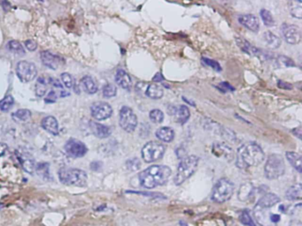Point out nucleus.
Returning a JSON list of instances; mask_svg holds the SVG:
<instances>
[{"mask_svg":"<svg viewBox=\"0 0 302 226\" xmlns=\"http://www.w3.org/2000/svg\"><path fill=\"white\" fill-rule=\"evenodd\" d=\"M263 42L271 49H276L281 45V39L271 31H267L263 34Z\"/></svg>","mask_w":302,"mask_h":226,"instance_id":"obj_26","label":"nucleus"},{"mask_svg":"<svg viewBox=\"0 0 302 226\" xmlns=\"http://www.w3.org/2000/svg\"><path fill=\"white\" fill-rule=\"evenodd\" d=\"M14 104V97L12 95H6L0 101V110L2 112H8Z\"/></svg>","mask_w":302,"mask_h":226,"instance_id":"obj_34","label":"nucleus"},{"mask_svg":"<svg viewBox=\"0 0 302 226\" xmlns=\"http://www.w3.org/2000/svg\"><path fill=\"white\" fill-rule=\"evenodd\" d=\"M25 45L27 47V50H30V51H34L37 48L36 42L33 41V40H27L25 42Z\"/></svg>","mask_w":302,"mask_h":226,"instance_id":"obj_44","label":"nucleus"},{"mask_svg":"<svg viewBox=\"0 0 302 226\" xmlns=\"http://www.w3.org/2000/svg\"><path fill=\"white\" fill-rule=\"evenodd\" d=\"M171 173V169L166 165H153L140 172L138 180L144 188L152 189L165 185Z\"/></svg>","mask_w":302,"mask_h":226,"instance_id":"obj_2","label":"nucleus"},{"mask_svg":"<svg viewBox=\"0 0 302 226\" xmlns=\"http://www.w3.org/2000/svg\"><path fill=\"white\" fill-rule=\"evenodd\" d=\"M264 152L262 148L255 142H247L239 147L237 152V166L246 170L255 167L263 162Z\"/></svg>","mask_w":302,"mask_h":226,"instance_id":"obj_1","label":"nucleus"},{"mask_svg":"<svg viewBox=\"0 0 302 226\" xmlns=\"http://www.w3.org/2000/svg\"><path fill=\"white\" fill-rule=\"evenodd\" d=\"M37 174L44 180H50L49 164L47 163H38L35 167Z\"/></svg>","mask_w":302,"mask_h":226,"instance_id":"obj_32","label":"nucleus"},{"mask_svg":"<svg viewBox=\"0 0 302 226\" xmlns=\"http://www.w3.org/2000/svg\"><path fill=\"white\" fill-rule=\"evenodd\" d=\"M8 49H9L12 52H14L15 54L18 55H24L25 54V50L23 48V45L21 43H19L18 41H11L8 44Z\"/></svg>","mask_w":302,"mask_h":226,"instance_id":"obj_35","label":"nucleus"},{"mask_svg":"<svg viewBox=\"0 0 302 226\" xmlns=\"http://www.w3.org/2000/svg\"><path fill=\"white\" fill-rule=\"evenodd\" d=\"M17 155H18L19 160H20L24 171L27 173H29V174H32L35 171L36 164H35V161H34V159L32 158L31 156L27 154V153H25V152H17Z\"/></svg>","mask_w":302,"mask_h":226,"instance_id":"obj_21","label":"nucleus"},{"mask_svg":"<svg viewBox=\"0 0 302 226\" xmlns=\"http://www.w3.org/2000/svg\"><path fill=\"white\" fill-rule=\"evenodd\" d=\"M239 22L244 27H247L249 30L257 32L260 28V23L256 16L253 14H241L239 16Z\"/></svg>","mask_w":302,"mask_h":226,"instance_id":"obj_16","label":"nucleus"},{"mask_svg":"<svg viewBox=\"0 0 302 226\" xmlns=\"http://www.w3.org/2000/svg\"><path fill=\"white\" fill-rule=\"evenodd\" d=\"M239 221L243 224L244 226H256L253 221L252 217L249 215L247 211H243L241 213V215L239 216Z\"/></svg>","mask_w":302,"mask_h":226,"instance_id":"obj_38","label":"nucleus"},{"mask_svg":"<svg viewBox=\"0 0 302 226\" xmlns=\"http://www.w3.org/2000/svg\"><path fill=\"white\" fill-rule=\"evenodd\" d=\"M201 61H202V63H203L204 65L208 66L209 68H213L215 71H217V72H221V66H220V64L217 62V61H215V60H213V59H208V58H205V57L201 59Z\"/></svg>","mask_w":302,"mask_h":226,"instance_id":"obj_40","label":"nucleus"},{"mask_svg":"<svg viewBox=\"0 0 302 226\" xmlns=\"http://www.w3.org/2000/svg\"><path fill=\"white\" fill-rule=\"evenodd\" d=\"M279 202V197L275 194H266L259 200L257 205H256V208L263 209V208H271L275 204L278 203Z\"/></svg>","mask_w":302,"mask_h":226,"instance_id":"obj_22","label":"nucleus"},{"mask_svg":"<svg viewBox=\"0 0 302 226\" xmlns=\"http://www.w3.org/2000/svg\"><path fill=\"white\" fill-rule=\"evenodd\" d=\"M58 96H59L58 93L56 91L54 90H52L48 93L47 96L45 97V102L46 103H55V101L58 99Z\"/></svg>","mask_w":302,"mask_h":226,"instance_id":"obj_42","label":"nucleus"},{"mask_svg":"<svg viewBox=\"0 0 302 226\" xmlns=\"http://www.w3.org/2000/svg\"><path fill=\"white\" fill-rule=\"evenodd\" d=\"M302 186L301 184H296L289 188L285 193V196L289 201H296L302 199Z\"/></svg>","mask_w":302,"mask_h":226,"instance_id":"obj_28","label":"nucleus"},{"mask_svg":"<svg viewBox=\"0 0 302 226\" xmlns=\"http://www.w3.org/2000/svg\"><path fill=\"white\" fill-rule=\"evenodd\" d=\"M115 82L123 90H130L132 86L131 76L122 69H119L115 73Z\"/></svg>","mask_w":302,"mask_h":226,"instance_id":"obj_23","label":"nucleus"},{"mask_svg":"<svg viewBox=\"0 0 302 226\" xmlns=\"http://www.w3.org/2000/svg\"><path fill=\"white\" fill-rule=\"evenodd\" d=\"M163 80H164V78H163V74L161 72L156 73V75L154 77V82H163Z\"/></svg>","mask_w":302,"mask_h":226,"instance_id":"obj_48","label":"nucleus"},{"mask_svg":"<svg viewBox=\"0 0 302 226\" xmlns=\"http://www.w3.org/2000/svg\"><path fill=\"white\" fill-rule=\"evenodd\" d=\"M149 117L153 122L160 124V123L163 122V119H164V113L161 110L155 109V110H153V111L150 112Z\"/></svg>","mask_w":302,"mask_h":226,"instance_id":"obj_36","label":"nucleus"},{"mask_svg":"<svg viewBox=\"0 0 302 226\" xmlns=\"http://www.w3.org/2000/svg\"><path fill=\"white\" fill-rule=\"evenodd\" d=\"M261 17H262V22L264 23V25L267 27H272V26L275 25V20L273 18L272 14L269 10H261Z\"/></svg>","mask_w":302,"mask_h":226,"instance_id":"obj_33","label":"nucleus"},{"mask_svg":"<svg viewBox=\"0 0 302 226\" xmlns=\"http://www.w3.org/2000/svg\"><path fill=\"white\" fill-rule=\"evenodd\" d=\"M286 158L295 170L302 172V157L295 152H286Z\"/></svg>","mask_w":302,"mask_h":226,"instance_id":"obj_29","label":"nucleus"},{"mask_svg":"<svg viewBox=\"0 0 302 226\" xmlns=\"http://www.w3.org/2000/svg\"><path fill=\"white\" fill-rule=\"evenodd\" d=\"M16 74L23 82H32L37 74V68L35 64L26 60L20 61L16 66Z\"/></svg>","mask_w":302,"mask_h":226,"instance_id":"obj_9","label":"nucleus"},{"mask_svg":"<svg viewBox=\"0 0 302 226\" xmlns=\"http://www.w3.org/2000/svg\"><path fill=\"white\" fill-rule=\"evenodd\" d=\"M59 179L64 185L84 187L87 185L88 177L81 169L63 167L59 171Z\"/></svg>","mask_w":302,"mask_h":226,"instance_id":"obj_3","label":"nucleus"},{"mask_svg":"<svg viewBox=\"0 0 302 226\" xmlns=\"http://www.w3.org/2000/svg\"><path fill=\"white\" fill-rule=\"evenodd\" d=\"M136 91L138 94H144L145 96L152 99H160L163 96L164 90L163 88L157 84L146 83V82H137L136 85Z\"/></svg>","mask_w":302,"mask_h":226,"instance_id":"obj_10","label":"nucleus"},{"mask_svg":"<svg viewBox=\"0 0 302 226\" xmlns=\"http://www.w3.org/2000/svg\"><path fill=\"white\" fill-rule=\"evenodd\" d=\"M236 42H237V45L239 46V48L241 49L242 51L247 53V54L251 55V56H255V57H263L264 54L262 52V50L260 49L256 48L255 46L252 45L249 42L245 40L241 37H237L236 38Z\"/></svg>","mask_w":302,"mask_h":226,"instance_id":"obj_17","label":"nucleus"},{"mask_svg":"<svg viewBox=\"0 0 302 226\" xmlns=\"http://www.w3.org/2000/svg\"><path fill=\"white\" fill-rule=\"evenodd\" d=\"M277 84H278V87L281 88V89H284V90H292V89H293V86H292L291 84L286 83V82H282V81H279Z\"/></svg>","mask_w":302,"mask_h":226,"instance_id":"obj_46","label":"nucleus"},{"mask_svg":"<svg viewBox=\"0 0 302 226\" xmlns=\"http://www.w3.org/2000/svg\"><path fill=\"white\" fill-rule=\"evenodd\" d=\"M40 56L42 63L44 64L46 68L53 70H58L65 64L64 59L60 56L55 54L50 50L42 51Z\"/></svg>","mask_w":302,"mask_h":226,"instance_id":"obj_13","label":"nucleus"},{"mask_svg":"<svg viewBox=\"0 0 302 226\" xmlns=\"http://www.w3.org/2000/svg\"><path fill=\"white\" fill-rule=\"evenodd\" d=\"M64 149L66 153L73 158H82L88 152L86 145L77 139H69L64 146Z\"/></svg>","mask_w":302,"mask_h":226,"instance_id":"obj_11","label":"nucleus"},{"mask_svg":"<svg viewBox=\"0 0 302 226\" xmlns=\"http://www.w3.org/2000/svg\"><path fill=\"white\" fill-rule=\"evenodd\" d=\"M90 113L96 120H105L112 116L113 109L106 102H96L90 107Z\"/></svg>","mask_w":302,"mask_h":226,"instance_id":"obj_12","label":"nucleus"},{"mask_svg":"<svg viewBox=\"0 0 302 226\" xmlns=\"http://www.w3.org/2000/svg\"><path fill=\"white\" fill-rule=\"evenodd\" d=\"M235 185L228 179L217 181L212 192V200L217 203H223L231 198L234 193Z\"/></svg>","mask_w":302,"mask_h":226,"instance_id":"obj_5","label":"nucleus"},{"mask_svg":"<svg viewBox=\"0 0 302 226\" xmlns=\"http://www.w3.org/2000/svg\"><path fill=\"white\" fill-rule=\"evenodd\" d=\"M119 124L122 130L127 133H132L137 126V118L132 109L123 106L119 114Z\"/></svg>","mask_w":302,"mask_h":226,"instance_id":"obj_8","label":"nucleus"},{"mask_svg":"<svg viewBox=\"0 0 302 226\" xmlns=\"http://www.w3.org/2000/svg\"><path fill=\"white\" fill-rule=\"evenodd\" d=\"M218 89L221 91V92H223V93H225L226 91H233L235 90L234 88L230 85L228 82H221L220 84H219V86H218Z\"/></svg>","mask_w":302,"mask_h":226,"instance_id":"obj_43","label":"nucleus"},{"mask_svg":"<svg viewBox=\"0 0 302 226\" xmlns=\"http://www.w3.org/2000/svg\"><path fill=\"white\" fill-rule=\"evenodd\" d=\"M293 132H294V134H295L294 136H297L298 138H299V139H301V135H302V129H301V127H299L298 129L293 130Z\"/></svg>","mask_w":302,"mask_h":226,"instance_id":"obj_49","label":"nucleus"},{"mask_svg":"<svg viewBox=\"0 0 302 226\" xmlns=\"http://www.w3.org/2000/svg\"><path fill=\"white\" fill-rule=\"evenodd\" d=\"M7 149H8L7 145L3 143V142H0V157H3L5 154Z\"/></svg>","mask_w":302,"mask_h":226,"instance_id":"obj_47","label":"nucleus"},{"mask_svg":"<svg viewBox=\"0 0 302 226\" xmlns=\"http://www.w3.org/2000/svg\"><path fill=\"white\" fill-rule=\"evenodd\" d=\"M90 129L91 133L99 139L108 138L112 134V130L109 127L95 121H90Z\"/></svg>","mask_w":302,"mask_h":226,"instance_id":"obj_18","label":"nucleus"},{"mask_svg":"<svg viewBox=\"0 0 302 226\" xmlns=\"http://www.w3.org/2000/svg\"><path fill=\"white\" fill-rule=\"evenodd\" d=\"M51 83V78L45 79V77H39L37 80V84L36 86V94L38 96H43L47 91L48 84Z\"/></svg>","mask_w":302,"mask_h":226,"instance_id":"obj_31","label":"nucleus"},{"mask_svg":"<svg viewBox=\"0 0 302 226\" xmlns=\"http://www.w3.org/2000/svg\"><path fill=\"white\" fill-rule=\"evenodd\" d=\"M126 165L127 168H128L130 171L135 172V171L139 170L141 163H140L139 159L132 158L130 159L129 161H127Z\"/></svg>","mask_w":302,"mask_h":226,"instance_id":"obj_41","label":"nucleus"},{"mask_svg":"<svg viewBox=\"0 0 302 226\" xmlns=\"http://www.w3.org/2000/svg\"><path fill=\"white\" fill-rule=\"evenodd\" d=\"M166 147L159 141H149L142 149V158L146 163H154L163 158Z\"/></svg>","mask_w":302,"mask_h":226,"instance_id":"obj_7","label":"nucleus"},{"mask_svg":"<svg viewBox=\"0 0 302 226\" xmlns=\"http://www.w3.org/2000/svg\"><path fill=\"white\" fill-rule=\"evenodd\" d=\"M167 112L169 115L174 117L175 121L179 124H185L189 119L190 114L189 109L185 105H178V106H169L167 109Z\"/></svg>","mask_w":302,"mask_h":226,"instance_id":"obj_15","label":"nucleus"},{"mask_svg":"<svg viewBox=\"0 0 302 226\" xmlns=\"http://www.w3.org/2000/svg\"><path fill=\"white\" fill-rule=\"evenodd\" d=\"M289 9L293 17L297 19L302 18V1H291L289 2Z\"/></svg>","mask_w":302,"mask_h":226,"instance_id":"obj_30","label":"nucleus"},{"mask_svg":"<svg viewBox=\"0 0 302 226\" xmlns=\"http://www.w3.org/2000/svg\"><path fill=\"white\" fill-rule=\"evenodd\" d=\"M90 168L92 171H99L102 168V163L101 162H92L90 164Z\"/></svg>","mask_w":302,"mask_h":226,"instance_id":"obj_45","label":"nucleus"},{"mask_svg":"<svg viewBox=\"0 0 302 226\" xmlns=\"http://www.w3.org/2000/svg\"><path fill=\"white\" fill-rule=\"evenodd\" d=\"M116 93H117V89L113 84H107L103 88V95L107 98L115 96Z\"/></svg>","mask_w":302,"mask_h":226,"instance_id":"obj_37","label":"nucleus"},{"mask_svg":"<svg viewBox=\"0 0 302 226\" xmlns=\"http://www.w3.org/2000/svg\"><path fill=\"white\" fill-rule=\"evenodd\" d=\"M81 85L82 90L89 95H93L98 91V85L94 79L90 76H84L81 80Z\"/></svg>","mask_w":302,"mask_h":226,"instance_id":"obj_24","label":"nucleus"},{"mask_svg":"<svg viewBox=\"0 0 302 226\" xmlns=\"http://www.w3.org/2000/svg\"><path fill=\"white\" fill-rule=\"evenodd\" d=\"M12 118L15 122L26 123L31 118V113L27 109H20L17 112L13 113Z\"/></svg>","mask_w":302,"mask_h":226,"instance_id":"obj_27","label":"nucleus"},{"mask_svg":"<svg viewBox=\"0 0 302 226\" xmlns=\"http://www.w3.org/2000/svg\"><path fill=\"white\" fill-rule=\"evenodd\" d=\"M213 153L217 157H223L228 161L234 158V153L232 149H230L228 145L223 143H217L213 146Z\"/></svg>","mask_w":302,"mask_h":226,"instance_id":"obj_20","label":"nucleus"},{"mask_svg":"<svg viewBox=\"0 0 302 226\" xmlns=\"http://www.w3.org/2000/svg\"><path fill=\"white\" fill-rule=\"evenodd\" d=\"M61 81L63 82L64 86L68 89H71L75 86V81L72 75L68 72H63L61 74Z\"/></svg>","mask_w":302,"mask_h":226,"instance_id":"obj_39","label":"nucleus"},{"mask_svg":"<svg viewBox=\"0 0 302 226\" xmlns=\"http://www.w3.org/2000/svg\"><path fill=\"white\" fill-rule=\"evenodd\" d=\"M285 164L283 158L280 155L273 154L269 157L265 163L264 173L268 180H275L284 175Z\"/></svg>","mask_w":302,"mask_h":226,"instance_id":"obj_6","label":"nucleus"},{"mask_svg":"<svg viewBox=\"0 0 302 226\" xmlns=\"http://www.w3.org/2000/svg\"><path fill=\"white\" fill-rule=\"evenodd\" d=\"M283 36L284 40L290 45H298L302 42V32L295 25H284Z\"/></svg>","mask_w":302,"mask_h":226,"instance_id":"obj_14","label":"nucleus"},{"mask_svg":"<svg viewBox=\"0 0 302 226\" xmlns=\"http://www.w3.org/2000/svg\"><path fill=\"white\" fill-rule=\"evenodd\" d=\"M198 158L197 156H188L185 157V158L181 160L180 163L177 168L176 177L174 179V182L176 185H180L185 181H187L190 177L196 172L198 167Z\"/></svg>","mask_w":302,"mask_h":226,"instance_id":"obj_4","label":"nucleus"},{"mask_svg":"<svg viewBox=\"0 0 302 226\" xmlns=\"http://www.w3.org/2000/svg\"><path fill=\"white\" fill-rule=\"evenodd\" d=\"M156 137L164 142H171L175 138V132L170 127H161L156 131Z\"/></svg>","mask_w":302,"mask_h":226,"instance_id":"obj_25","label":"nucleus"},{"mask_svg":"<svg viewBox=\"0 0 302 226\" xmlns=\"http://www.w3.org/2000/svg\"><path fill=\"white\" fill-rule=\"evenodd\" d=\"M271 219H272L273 222H278L279 221L280 217L278 215H274V216L271 217Z\"/></svg>","mask_w":302,"mask_h":226,"instance_id":"obj_50","label":"nucleus"},{"mask_svg":"<svg viewBox=\"0 0 302 226\" xmlns=\"http://www.w3.org/2000/svg\"><path fill=\"white\" fill-rule=\"evenodd\" d=\"M41 125L45 131L48 132L51 135L55 136L59 135V123L55 117H53V116L45 117V118H43Z\"/></svg>","mask_w":302,"mask_h":226,"instance_id":"obj_19","label":"nucleus"}]
</instances>
